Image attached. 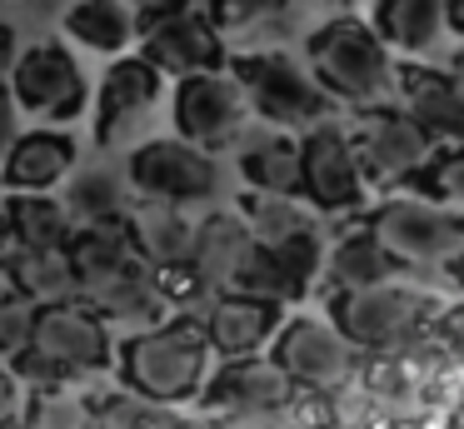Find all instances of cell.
<instances>
[{"label": "cell", "mask_w": 464, "mask_h": 429, "mask_svg": "<svg viewBox=\"0 0 464 429\" xmlns=\"http://www.w3.org/2000/svg\"><path fill=\"white\" fill-rule=\"evenodd\" d=\"M210 335H205L200 315H175L160 325H145L140 335H130L115 355L121 365V385L130 395L150 399L160 409L190 405L210 379Z\"/></svg>", "instance_id": "cell-1"}, {"label": "cell", "mask_w": 464, "mask_h": 429, "mask_svg": "<svg viewBox=\"0 0 464 429\" xmlns=\"http://www.w3.org/2000/svg\"><path fill=\"white\" fill-rule=\"evenodd\" d=\"M444 269H450V285H454V289H459V295H464V245L454 249L450 259H444Z\"/></svg>", "instance_id": "cell-41"}, {"label": "cell", "mask_w": 464, "mask_h": 429, "mask_svg": "<svg viewBox=\"0 0 464 429\" xmlns=\"http://www.w3.org/2000/svg\"><path fill=\"white\" fill-rule=\"evenodd\" d=\"M81 299L101 319H121V325H140V329L145 325H160V319L175 315L170 299H165V289H160L155 265H145L140 255H135L121 275H111L105 285H95L91 295H81Z\"/></svg>", "instance_id": "cell-20"}, {"label": "cell", "mask_w": 464, "mask_h": 429, "mask_svg": "<svg viewBox=\"0 0 464 429\" xmlns=\"http://www.w3.org/2000/svg\"><path fill=\"white\" fill-rule=\"evenodd\" d=\"M160 424V405L130 395V389H111L101 405H91V429H155Z\"/></svg>", "instance_id": "cell-33"}, {"label": "cell", "mask_w": 464, "mask_h": 429, "mask_svg": "<svg viewBox=\"0 0 464 429\" xmlns=\"http://www.w3.org/2000/svg\"><path fill=\"white\" fill-rule=\"evenodd\" d=\"M364 225L410 269L414 265H444L464 245V210L434 205V200H420V195H400V190L390 200H380L364 215Z\"/></svg>", "instance_id": "cell-9"}, {"label": "cell", "mask_w": 464, "mask_h": 429, "mask_svg": "<svg viewBox=\"0 0 464 429\" xmlns=\"http://www.w3.org/2000/svg\"><path fill=\"white\" fill-rule=\"evenodd\" d=\"M11 249V225H5V195H0V255Z\"/></svg>", "instance_id": "cell-44"}, {"label": "cell", "mask_w": 464, "mask_h": 429, "mask_svg": "<svg viewBox=\"0 0 464 429\" xmlns=\"http://www.w3.org/2000/svg\"><path fill=\"white\" fill-rule=\"evenodd\" d=\"M5 269H11V289L25 295L31 305H65V299H81V279H75L71 249H5Z\"/></svg>", "instance_id": "cell-26"}, {"label": "cell", "mask_w": 464, "mask_h": 429, "mask_svg": "<svg viewBox=\"0 0 464 429\" xmlns=\"http://www.w3.org/2000/svg\"><path fill=\"white\" fill-rule=\"evenodd\" d=\"M31 429H91V399L71 389H35Z\"/></svg>", "instance_id": "cell-34"}, {"label": "cell", "mask_w": 464, "mask_h": 429, "mask_svg": "<svg viewBox=\"0 0 464 429\" xmlns=\"http://www.w3.org/2000/svg\"><path fill=\"white\" fill-rule=\"evenodd\" d=\"M324 5H334V10H354L360 0H324Z\"/></svg>", "instance_id": "cell-46"}, {"label": "cell", "mask_w": 464, "mask_h": 429, "mask_svg": "<svg viewBox=\"0 0 464 429\" xmlns=\"http://www.w3.org/2000/svg\"><path fill=\"white\" fill-rule=\"evenodd\" d=\"M320 275L330 289H364V285H384V279H394V275H410V265H400V259L380 245V235H374L370 225H360L324 249Z\"/></svg>", "instance_id": "cell-24"}, {"label": "cell", "mask_w": 464, "mask_h": 429, "mask_svg": "<svg viewBox=\"0 0 464 429\" xmlns=\"http://www.w3.org/2000/svg\"><path fill=\"white\" fill-rule=\"evenodd\" d=\"M125 185L135 200H160V205H205L220 195V165L210 150L190 145L180 135L145 140L125 155Z\"/></svg>", "instance_id": "cell-5"}, {"label": "cell", "mask_w": 464, "mask_h": 429, "mask_svg": "<svg viewBox=\"0 0 464 429\" xmlns=\"http://www.w3.org/2000/svg\"><path fill=\"white\" fill-rule=\"evenodd\" d=\"M240 180L260 195H300V135L275 125H255L235 145Z\"/></svg>", "instance_id": "cell-19"}, {"label": "cell", "mask_w": 464, "mask_h": 429, "mask_svg": "<svg viewBox=\"0 0 464 429\" xmlns=\"http://www.w3.org/2000/svg\"><path fill=\"white\" fill-rule=\"evenodd\" d=\"M295 10V0H210L205 15L215 20L225 40H255L270 35L275 25H285V15Z\"/></svg>", "instance_id": "cell-32"}, {"label": "cell", "mask_w": 464, "mask_h": 429, "mask_svg": "<svg viewBox=\"0 0 464 429\" xmlns=\"http://www.w3.org/2000/svg\"><path fill=\"white\" fill-rule=\"evenodd\" d=\"M5 85H11L21 115H35V120H45V125H71V120H81L85 105H91V80H85L75 50L61 45V40L21 45Z\"/></svg>", "instance_id": "cell-6"}, {"label": "cell", "mask_w": 464, "mask_h": 429, "mask_svg": "<svg viewBox=\"0 0 464 429\" xmlns=\"http://www.w3.org/2000/svg\"><path fill=\"white\" fill-rule=\"evenodd\" d=\"M0 429H11V424H0Z\"/></svg>", "instance_id": "cell-48"}, {"label": "cell", "mask_w": 464, "mask_h": 429, "mask_svg": "<svg viewBox=\"0 0 464 429\" xmlns=\"http://www.w3.org/2000/svg\"><path fill=\"white\" fill-rule=\"evenodd\" d=\"M125 5L135 10V20H140V30H145V25H155L160 15H170V10L190 5V0H125Z\"/></svg>", "instance_id": "cell-38"}, {"label": "cell", "mask_w": 464, "mask_h": 429, "mask_svg": "<svg viewBox=\"0 0 464 429\" xmlns=\"http://www.w3.org/2000/svg\"><path fill=\"white\" fill-rule=\"evenodd\" d=\"M240 219L250 225L255 245H280V239H290V235L314 229L324 215H314L300 195H260V190H250V195L240 200Z\"/></svg>", "instance_id": "cell-30"}, {"label": "cell", "mask_w": 464, "mask_h": 429, "mask_svg": "<svg viewBox=\"0 0 464 429\" xmlns=\"http://www.w3.org/2000/svg\"><path fill=\"white\" fill-rule=\"evenodd\" d=\"M444 329H450V339H459V345H464V305L459 309H444Z\"/></svg>", "instance_id": "cell-43"}, {"label": "cell", "mask_w": 464, "mask_h": 429, "mask_svg": "<svg viewBox=\"0 0 464 429\" xmlns=\"http://www.w3.org/2000/svg\"><path fill=\"white\" fill-rule=\"evenodd\" d=\"M165 95V75L140 55V50H125V55L111 60V70L101 75V90H95V145L111 150L140 125L155 110V100Z\"/></svg>", "instance_id": "cell-14"}, {"label": "cell", "mask_w": 464, "mask_h": 429, "mask_svg": "<svg viewBox=\"0 0 464 429\" xmlns=\"http://www.w3.org/2000/svg\"><path fill=\"white\" fill-rule=\"evenodd\" d=\"M444 30L464 40V0H444Z\"/></svg>", "instance_id": "cell-40"}, {"label": "cell", "mask_w": 464, "mask_h": 429, "mask_svg": "<svg viewBox=\"0 0 464 429\" xmlns=\"http://www.w3.org/2000/svg\"><path fill=\"white\" fill-rule=\"evenodd\" d=\"M394 100L420 120L434 145H459L464 140V90L450 80V70L400 60V70H394Z\"/></svg>", "instance_id": "cell-16"}, {"label": "cell", "mask_w": 464, "mask_h": 429, "mask_svg": "<svg viewBox=\"0 0 464 429\" xmlns=\"http://www.w3.org/2000/svg\"><path fill=\"white\" fill-rule=\"evenodd\" d=\"M170 120L175 135L190 140V145L210 150H235L240 135L250 130V100H245L240 80L225 70H200V75H180L170 95Z\"/></svg>", "instance_id": "cell-7"}, {"label": "cell", "mask_w": 464, "mask_h": 429, "mask_svg": "<svg viewBox=\"0 0 464 429\" xmlns=\"http://www.w3.org/2000/svg\"><path fill=\"white\" fill-rule=\"evenodd\" d=\"M5 225L15 249H61L75 235L71 210L51 190H5Z\"/></svg>", "instance_id": "cell-25"}, {"label": "cell", "mask_w": 464, "mask_h": 429, "mask_svg": "<svg viewBox=\"0 0 464 429\" xmlns=\"http://www.w3.org/2000/svg\"><path fill=\"white\" fill-rule=\"evenodd\" d=\"M15 55H21V35H15V25H11V20H0V80L11 75Z\"/></svg>", "instance_id": "cell-39"}, {"label": "cell", "mask_w": 464, "mask_h": 429, "mask_svg": "<svg viewBox=\"0 0 464 429\" xmlns=\"http://www.w3.org/2000/svg\"><path fill=\"white\" fill-rule=\"evenodd\" d=\"M344 130H350L354 160H360L370 190H400L404 175H410L414 165H424V155L434 150V140L424 135V125L400 105V100L354 110Z\"/></svg>", "instance_id": "cell-10"}, {"label": "cell", "mask_w": 464, "mask_h": 429, "mask_svg": "<svg viewBox=\"0 0 464 429\" xmlns=\"http://www.w3.org/2000/svg\"><path fill=\"white\" fill-rule=\"evenodd\" d=\"M15 135H21V105H15L11 85L0 80V160H5V150L15 145Z\"/></svg>", "instance_id": "cell-36"}, {"label": "cell", "mask_w": 464, "mask_h": 429, "mask_svg": "<svg viewBox=\"0 0 464 429\" xmlns=\"http://www.w3.org/2000/svg\"><path fill=\"white\" fill-rule=\"evenodd\" d=\"M370 25L400 55H430L444 35V0H374Z\"/></svg>", "instance_id": "cell-27"}, {"label": "cell", "mask_w": 464, "mask_h": 429, "mask_svg": "<svg viewBox=\"0 0 464 429\" xmlns=\"http://www.w3.org/2000/svg\"><path fill=\"white\" fill-rule=\"evenodd\" d=\"M430 315H444L440 295L414 285L410 275H394L384 285L364 289H330V325L354 349H400L430 325Z\"/></svg>", "instance_id": "cell-4"}, {"label": "cell", "mask_w": 464, "mask_h": 429, "mask_svg": "<svg viewBox=\"0 0 464 429\" xmlns=\"http://www.w3.org/2000/svg\"><path fill=\"white\" fill-rule=\"evenodd\" d=\"M190 5H210V0H190Z\"/></svg>", "instance_id": "cell-47"}, {"label": "cell", "mask_w": 464, "mask_h": 429, "mask_svg": "<svg viewBox=\"0 0 464 429\" xmlns=\"http://www.w3.org/2000/svg\"><path fill=\"white\" fill-rule=\"evenodd\" d=\"M205 405L210 409H230V414H270L285 409L295 395L290 375L275 365L270 355H250V359H225L210 379H205Z\"/></svg>", "instance_id": "cell-17"}, {"label": "cell", "mask_w": 464, "mask_h": 429, "mask_svg": "<svg viewBox=\"0 0 464 429\" xmlns=\"http://www.w3.org/2000/svg\"><path fill=\"white\" fill-rule=\"evenodd\" d=\"M81 145L65 125H41V130H21L15 145L0 160V185L5 190H55L75 175Z\"/></svg>", "instance_id": "cell-18"}, {"label": "cell", "mask_w": 464, "mask_h": 429, "mask_svg": "<svg viewBox=\"0 0 464 429\" xmlns=\"http://www.w3.org/2000/svg\"><path fill=\"white\" fill-rule=\"evenodd\" d=\"M61 200H65V210H71L75 225H111V219H125L130 205H135L125 175H115V170H105V165L71 175Z\"/></svg>", "instance_id": "cell-29"}, {"label": "cell", "mask_w": 464, "mask_h": 429, "mask_svg": "<svg viewBox=\"0 0 464 429\" xmlns=\"http://www.w3.org/2000/svg\"><path fill=\"white\" fill-rule=\"evenodd\" d=\"M400 195H420V200H434V205L464 210V140L459 145H434L424 155V165H414L404 175Z\"/></svg>", "instance_id": "cell-31"}, {"label": "cell", "mask_w": 464, "mask_h": 429, "mask_svg": "<svg viewBox=\"0 0 464 429\" xmlns=\"http://www.w3.org/2000/svg\"><path fill=\"white\" fill-rule=\"evenodd\" d=\"M270 359L290 375V385L314 389V395L344 389L354 379V369H360V349H354L330 319H310V315H295L275 329Z\"/></svg>", "instance_id": "cell-11"}, {"label": "cell", "mask_w": 464, "mask_h": 429, "mask_svg": "<svg viewBox=\"0 0 464 429\" xmlns=\"http://www.w3.org/2000/svg\"><path fill=\"white\" fill-rule=\"evenodd\" d=\"M65 249H71L81 295H91L95 285H105V279L121 275V269L135 259L130 225H125V219H111V225H75V235H71V245H65Z\"/></svg>", "instance_id": "cell-28"}, {"label": "cell", "mask_w": 464, "mask_h": 429, "mask_svg": "<svg viewBox=\"0 0 464 429\" xmlns=\"http://www.w3.org/2000/svg\"><path fill=\"white\" fill-rule=\"evenodd\" d=\"M140 55L160 75L180 80V75H200V70H225L230 65V40L215 30L205 5H180L140 30Z\"/></svg>", "instance_id": "cell-13"}, {"label": "cell", "mask_w": 464, "mask_h": 429, "mask_svg": "<svg viewBox=\"0 0 464 429\" xmlns=\"http://www.w3.org/2000/svg\"><path fill=\"white\" fill-rule=\"evenodd\" d=\"M21 395H25V385L15 379V369L0 359V424H11V419H15V409H21Z\"/></svg>", "instance_id": "cell-37"}, {"label": "cell", "mask_w": 464, "mask_h": 429, "mask_svg": "<svg viewBox=\"0 0 464 429\" xmlns=\"http://www.w3.org/2000/svg\"><path fill=\"white\" fill-rule=\"evenodd\" d=\"M35 355H45L51 365H61L71 379L81 375H101L115 365V339L111 325L95 315L85 299H65V305H45L35 315Z\"/></svg>", "instance_id": "cell-12"}, {"label": "cell", "mask_w": 464, "mask_h": 429, "mask_svg": "<svg viewBox=\"0 0 464 429\" xmlns=\"http://www.w3.org/2000/svg\"><path fill=\"white\" fill-rule=\"evenodd\" d=\"M300 200L314 215H354L370 205V180L340 120L300 130Z\"/></svg>", "instance_id": "cell-8"}, {"label": "cell", "mask_w": 464, "mask_h": 429, "mask_svg": "<svg viewBox=\"0 0 464 429\" xmlns=\"http://www.w3.org/2000/svg\"><path fill=\"white\" fill-rule=\"evenodd\" d=\"M230 75L240 80L245 100H250V115L260 120V125L295 130V135H300V130L340 115V105L320 90V80L310 75V65H300V60L280 45H260V50L230 55Z\"/></svg>", "instance_id": "cell-3"}, {"label": "cell", "mask_w": 464, "mask_h": 429, "mask_svg": "<svg viewBox=\"0 0 464 429\" xmlns=\"http://www.w3.org/2000/svg\"><path fill=\"white\" fill-rule=\"evenodd\" d=\"M11 295V269H5V259H0V299Z\"/></svg>", "instance_id": "cell-45"}, {"label": "cell", "mask_w": 464, "mask_h": 429, "mask_svg": "<svg viewBox=\"0 0 464 429\" xmlns=\"http://www.w3.org/2000/svg\"><path fill=\"white\" fill-rule=\"evenodd\" d=\"M130 245L145 265L155 269H175V265H190L195 255V219L185 215L180 205H160V200H135L130 215Z\"/></svg>", "instance_id": "cell-21"}, {"label": "cell", "mask_w": 464, "mask_h": 429, "mask_svg": "<svg viewBox=\"0 0 464 429\" xmlns=\"http://www.w3.org/2000/svg\"><path fill=\"white\" fill-rule=\"evenodd\" d=\"M444 70H450V80H454V85L464 90V40H459V45L450 50V65H444Z\"/></svg>", "instance_id": "cell-42"}, {"label": "cell", "mask_w": 464, "mask_h": 429, "mask_svg": "<svg viewBox=\"0 0 464 429\" xmlns=\"http://www.w3.org/2000/svg\"><path fill=\"white\" fill-rule=\"evenodd\" d=\"M304 65L340 110H364L394 100L400 60L374 35L370 20H360L354 10H340V15H330L324 25H314L304 35Z\"/></svg>", "instance_id": "cell-2"}, {"label": "cell", "mask_w": 464, "mask_h": 429, "mask_svg": "<svg viewBox=\"0 0 464 429\" xmlns=\"http://www.w3.org/2000/svg\"><path fill=\"white\" fill-rule=\"evenodd\" d=\"M61 30L71 45L91 50V55H125L130 45H140V20L125 0H65Z\"/></svg>", "instance_id": "cell-23"}, {"label": "cell", "mask_w": 464, "mask_h": 429, "mask_svg": "<svg viewBox=\"0 0 464 429\" xmlns=\"http://www.w3.org/2000/svg\"><path fill=\"white\" fill-rule=\"evenodd\" d=\"M200 319H205V335H210V349L220 359H250L260 349H270L275 329L285 325V305L240 295V289H220V295L205 299Z\"/></svg>", "instance_id": "cell-15"}, {"label": "cell", "mask_w": 464, "mask_h": 429, "mask_svg": "<svg viewBox=\"0 0 464 429\" xmlns=\"http://www.w3.org/2000/svg\"><path fill=\"white\" fill-rule=\"evenodd\" d=\"M250 245H255V235L240 219V210H215V215L195 219V255H190L195 279H200L210 295L230 289V279H235V269H240V259L250 255Z\"/></svg>", "instance_id": "cell-22"}, {"label": "cell", "mask_w": 464, "mask_h": 429, "mask_svg": "<svg viewBox=\"0 0 464 429\" xmlns=\"http://www.w3.org/2000/svg\"><path fill=\"white\" fill-rule=\"evenodd\" d=\"M35 315H41V305H31L25 295H5L0 299V359L11 365L15 355H25L35 339Z\"/></svg>", "instance_id": "cell-35"}]
</instances>
